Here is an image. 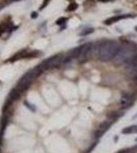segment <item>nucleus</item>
Segmentation results:
<instances>
[{"instance_id":"nucleus-17","label":"nucleus","mask_w":137,"mask_h":153,"mask_svg":"<svg viewBox=\"0 0 137 153\" xmlns=\"http://www.w3.org/2000/svg\"><path fill=\"white\" fill-rule=\"evenodd\" d=\"M99 1H108V0H99Z\"/></svg>"},{"instance_id":"nucleus-18","label":"nucleus","mask_w":137,"mask_h":153,"mask_svg":"<svg viewBox=\"0 0 137 153\" xmlns=\"http://www.w3.org/2000/svg\"><path fill=\"white\" fill-rule=\"evenodd\" d=\"M135 29H136V30H137V27H136V28H135Z\"/></svg>"},{"instance_id":"nucleus-11","label":"nucleus","mask_w":137,"mask_h":153,"mask_svg":"<svg viewBox=\"0 0 137 153\" xmlns=\"http://www.w3.org/2000/svg\"><path fill=\"white\" fill-rule=\"evenodd\" d=\"M93 33V29H86V30H84L83 32H81L80 33V36H86V35H88V34H91Z\"/></svg>"},{"instance_id":"nucleus-9","label":"nucleus","mask_w":137,"mask_h":153,"mask_svg":"<svg viewBox=\"0 0 137 153\" xmlns=\"http://www.w3.org/2000/svg\"><path fill=\"white\" fill-rule=\"evenodd\" d=\"M8 29H9V26L7 24H5V23H1V24H0V36H1L4 32L8 31Z\"/></svg>"},{"instance_id":"nucleus-15","label":"nucleus","mask_w":137,"mask_h":153,"mask_svg":"<svg viewBox=\"0 0 137 153\" xmlns=\"http://www.w3.org/2000/svg\"><path fill=\"white\" fill-rule=\"evenodd\" d=\"M49 1H50V0H44V1H43V3H42V5L40 6V9H43L44 7H46V6H47V4L49 3Z\"/></svg>"},{"instance_id":"nucleus-16","label":"nucleus","mask_w":137,"mask_h":153,"mask_svg":"<svg viewBox=\"0 0 137 153\" xmlns=\"http://www.w3.org/2000/svg\"><path fill=\"white\" fill-rule=\"evenodd\" d=\"M31 17H32V18H37V17H38V13H37V12H35V11L32 12V15H31Z\"/></svg>"},{"instance_id":"nucleus-2","label":"nucleus","mask_w":137,"mask_h":153,"mask_svg":"<svg viewBox=\"0 0 137 153\" xmlns=\"http://www.w3.org/2000/svg\"><path fill=\"white\" fill-rule=\"evenodd\" d=\"M64 61V56L61 54H56L52 57H49L47 60H45V63L47 65V68L49 67H56L60 65Z\"/></svg>"},{"instance_id":"nucleus-1","label":"nucleus","mask_w":137,"mask_h":153,"mask_svg":"<svg viewBox=\"0 0 137 153\" xmlns=\"http://www.w3.org/2000/svg\"><path fill=\"white\" fill-rule=\"evenodd\" d=\"M120 46L116 41H104L97 47V56L101 61H110L116 57Z\"/></svg>"},{"instance_id":"nucleus-5","label":"nucleus","mask_w":137,"mask_h":153,"mask_svg":"<svg viewBox=\"0 0 137 153\" xmlns=\"http://www.w3.org/2000/svg\"><path fill=\"white\" fill-rule=\"evenodd\" d=\"M26 55H27L26 50H21L20 52H17V53H15L12 57L9 58L8 61H10V62H13V61H17V60L21 59V58H23V57H26Z\"/></svg>"},{"instance_id":"nucleus-10","label":"nucleus","mask_w":137,"mask_h":153,"mask_svg":"<svg viewBox=\"0 0 137 153\" xmlns=\"http://www.w3.org/2000/svg\"><path fill=\"white\" fill-rule=\"evenodd\" d=\"M39 54H40V52L36 50V51H32V52H30V53H27L26 57H27V58H32V57H38V56H39Z\"/></svg>"},{"instance_id":"nucleus-7","label":"nucleus","mask_w":137,"mask_h":153,"mask_svg":"<svg viewBox=\"0 0 137 153\" xmlns=\"http://www.w3.org/2000/svg\"><path fill=\"white\" fill-rule=\"evenodd\" d=\"M137 132V125H131V127H127L122 131L123 134H133Z\"/></svg>"},{"instance_id":"nucleus-19","label":"nucleus","mask_w":137,"mask_h":153,"mask_svg":"<svg viewBox=\"0 0 137 153\" xmlns=\"http://www.w3.org/2000/svg\"><path fill=\"white\" fill-rule=\"evenodd\" d=\"M0 8H1V7H0Z\"/></svg>"},{"instance_id":"nucleus-13","label":"nucleus","mask_w":137,"mask_h":153,"mask_svg":"<svg viewBox=\"0 0 137 153\" xmlns=\"http://www.w3.org/2000/svg\"><path fill=\"white\" fill-rule=\"evenodd\" d=\"M25 105H26L27 107H28V108H30L31 110H32V111H35V110H36V108H35V107H34L33 105H32V104H31V103H29V102H28V101H25Z\"/></svg>"},{"instance_id":"nucleus-12","label":"nucleus","mask_w":137,"mask_h":153,"mask_svg":"<svg viewBox=\"0 0 137 153\" xmlns=\"http://www.w3.org/2000/svg\"><path fill=\"white\" fill-rule=\"evenodd\" d=\"M77 7H78L77 3H72V4H70V6L67 8V11H73L75 9H77Z\"/></svg>"},{"instance_id":"nucleus-3","label":"nucleus","mask_w":137,"mask_h":153,"mask_svg":"<svg viewBox=\"0 0 137 153\" xmlns=\"http://www.w3.org/2000/svg\"><path fill=\"white\" fill-rule=\"evenodd\" d=\"M127 17H133V15H130V14L117 15V16H114V17L107 18V20L104 21V24H114V23H116V21L120 20H124V18H127Z\"/></svg>"},{"instance_id":"nucleus-8","label":"nucleus","mask_w":137,"mask_h":153,"mask_svg":"<svg viewBox=\"0 0 137 153\" xmlns=\"http://www.w3.org/2000/svg\"><path fill=\"white\" fill-rule=\"evenodd\" d=\"M7 124H8V116L6 114H4L1 118V130H5Z\"/></svg>"},{"instance_id":"nucleus-6","label":"nucleus","mask_w":137,"mask_h":153,"mask_svg":"<svg viewBox=\"0 0 137 153\" xmlns=\"http://www.w3.org/2000/svg\"><path fill=\"white\" fill-rule=\"evenodd\" d=\"M9 99H11L12 101H15V100H17L18 98L21 97V92L17 90V88H14V89H12V90L9 92Z\"/></svg>"},{"instance_id":"nucleus-4","label":"nucleus","mask_w":137,"mask_h":153,"mask_svg":"<svg viewBox=\"0 0 137 153\" xmlns=\"http://www.w3.org/2000/svg\"><path fill=\"white\" fill-rule=\"evenodd\" d=\"M81 52H82V46H79V47L72 49L70 53H68V56L71 58H79L81 55Z\"/></svg>"},{"instance_id":"nucleus-14","label":"nucleus","mask_w":137,"mask_h":153,"mask_svg":"<svg viewBox=\"0 0 137 153\" xmlns=\"http://www.w3.org/2000/svg\"><path fill=\"white\" fill-rule=\"evenodd\" d=\"M64 21H67V18L66 17L58 18V20H56V24H64Z\"/></svg>"}]
</instances>
